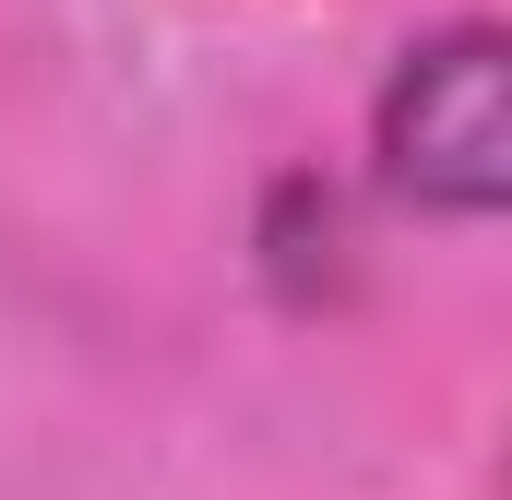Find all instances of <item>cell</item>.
Returning a JSON list of instances; mask_svg holds the SVG:
<instances>
[{
    "mask_svg": "<svg viewBox=\"0 0 512 500\" xmlns=\"http://www.w3.org/2000/svg\"><path fill=\"white\" fill-rule=\"evenodd\" d=\"M382 191L429 227H489L512 203V36L501 24H441L393 60L370 108Z\"/></svg>",
    "mask_w": 512,
    "mask_h": 500,
    "instance_id": "6da1fadb",
    "label": "cell"
}]
</instances>
